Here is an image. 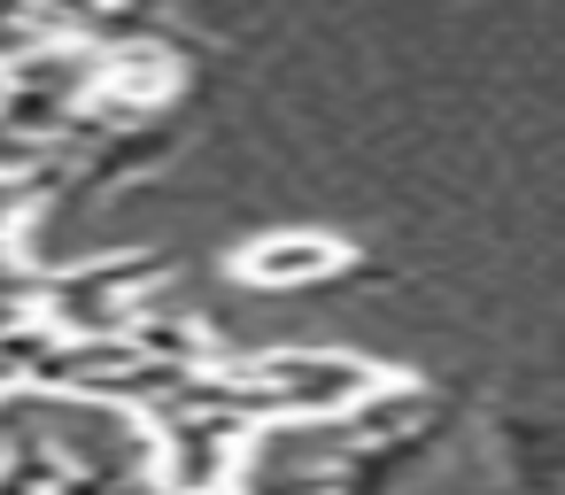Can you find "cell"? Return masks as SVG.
I'll list each match as a JSON object with an SVG mask.
<instances>
[{"label": "cell", "instance_id": "1", "mask_svg": "<svg viewBox=\"0 0 565 495\" xmlns=\"http://www.w3.org/2000/svg\"><path fill=\"white\" fill-rule=\"evenodd\" d=\"M248 418L241 410H163L156 418V480L171 495H225L248 464Z\"/></svg>", "mask_w": 565, "mask_h": 495}, {"label": "cell", "instance_id": "2", "mask_svg": "<svg viewBox=\"0 0 565 495\" xmlns=\"http://www.w3.org/2000/svg\"><path fill=\"white\" fill-rule=\"evenodd\" d=\"M341 263H349V248L333 233H271V240L241 248V279H256V287H318Z\"/></svg>", "mask_w": 565, "mask_h": 495}]
</instances>
